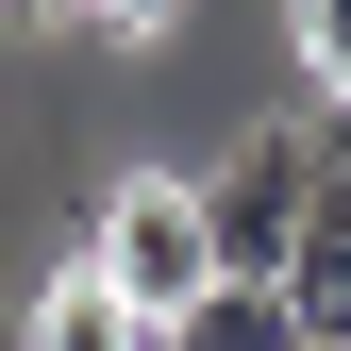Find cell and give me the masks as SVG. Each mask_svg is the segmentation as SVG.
<instances>
[{"label": "cell", "instance_id": "cell-1", "mask_svg": "<svg viewBox=\"0 0 351 351\" xmlns=\"http://www.w3.org/2000/svg\"><path fill=\"white\" fill-rule=\"evenodd\" d=\"M301 184H318V117H285V134H251L234 167H217V184H201L217 268H268V285H285V251H301Z\"/></svg>", "mask_w": 351, "mask_h": 351}, {"label": "cell", "instance_id": "cell-2", "mask_svg": "<svg viewBox=\"0 0 351 351\" xmlns=\"http://www.w3.org/2000/svg\"><path fill=\"white\" fill-rule=\"evenodd\" d=\"M101 268L134 318H184V301L217 285V234H201V184H117L101 201Z\"/></svg>", "mask_w": 351, "mask_h": 351}, {"label": "cell", "instance_id": "cell-3", "mask_svg": "<svg viewBox=\"0 0 351 351\" xmlns=\"http://www.w3.org/2000/svg\"><path fill=\"white\" fill-rule=\"evenodd\" d=\"M151 351H301V301L268 285V268H217L201 301H184V318H167Z\"/></svg>", "mask_w": 351, "mask_h": 351}, {"label": "cell", "instance_id": "cell-4", "mask_svg": "<svg viewBox=\"0 0 351 351\" xmlns=\"http://www.w3.org/2000/svg\"><path fill=\"white\" fill-rule=\"evenodd\" d=\"M151 335H167V318H134V301H117V268L84 251V268L34 301V335H17V351H151Z\"/></svg>", "mask_w": 351, "mask_h": 351}, {"label": "cell", "instance_id": "cell-5", "mask_svg": "<svg viewBox=\"0 0 351 351\" xmlns=\"http://www.w3.org/2000/svg\"><path fill=\"white\" fill-rule=\"evenodd\" d=\"M285 17H301V67H318L335 101H351V0H285Z\"/></svg>", "mask_w": 351, "mask_h": 351}, {"label": "cell", "instance_id": "cell-6", "mask_svg": "<svg viewBox=\"0 0 351 351\" xmlns=\"http://www.w3.org/2000/svg\"><path fill=\"white\" fill-rule=\"evenodd\" d=\"M84 17H101V34H151V17H167V0H84Z\"/></svg>", "mask_w": 351, "mask_h": 351}, {"label": "cell", "instance_id": "cell-7", "mask_svg": "<svg viewBox=\"0 0 351 351\" xmlns=\"http://www.w3.org/2000/svg\"><path fill=\"white\" fill-rule=\"evenodd\" d=\"M0 17H67V0H0Z\"/></svg>", "mask_w": 351, "mask_h": 351}, {"label": "cell", "instance_id": "cell-8", "mask_svg": "<svg viewBox=\"0 0 351 351\" xmlns=\"http://www.w3.org/2000/svg\"><path fill=\"white\" fill-rule=\"evenodd\" d=\"M301 351H318V335H301Z\"/></svg>", "mask_w": 351, "mask_h": 351}]
</instances>
